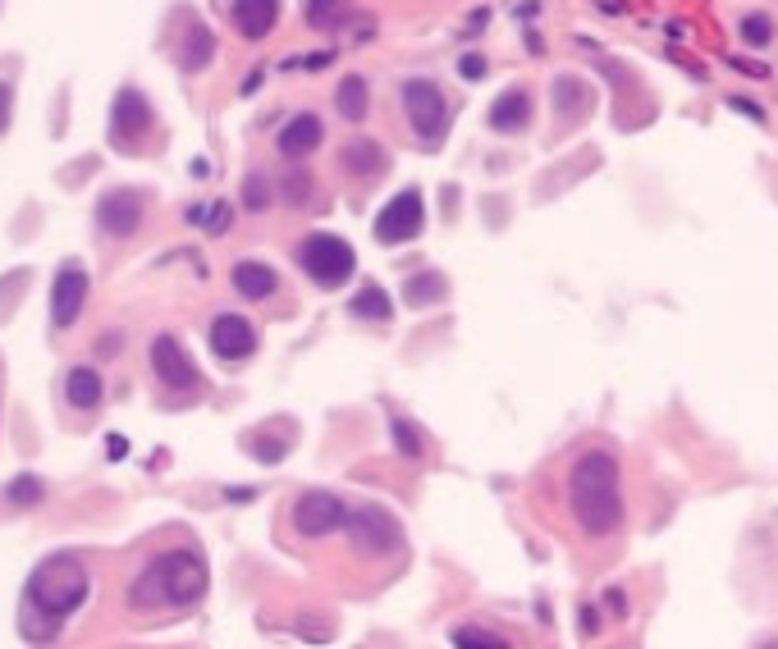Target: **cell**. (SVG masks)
<instances>
[{
	"instance_id": "1",
	"label": "cell",
	"mask_w": 778,
	"mask_h": 649,
	"mask_svg": "<svg viewBox=\"0 0 778 649\" xmlns=\"http://www.w3.org/2000/svg\"><path fill=\"white\" fill-rule=\"evenodd\" d=\"M568 508L582 535L591 540H605L622 522V476H618V458L605 449H591L572 462L568 472Z\"/></svg>"
},
{
	"instance_id": "2",
	"label": "cell",
	"mask_w": 778,
	"mask_h": 649,
	"mask_svg": "<svg viewBox=\"0 0 778 649\" xmlns=\"http://www.w3.org/2000/svg\"><path fill=\"white\" fill-rule=\"evenodd\" d=\"M207 595V563L193 549H165L138 572V581L128 586V599L138 609H188Z\"/></svg>"
},
{
	"instance_id": "3",
	"label": "cell",
	"mask_w": 778,
	"mask_h": 649,
	"mask_svg": "<svg viewBox=\"0 0 778 649\" xmlns=\"http://www.w3.org/2000/svg\"><path fill=\"white\" fill-rule=\"evenodd\" d=\"M87 590H92V576H87L83 563H74V558H47L33 576H28V613H41L51 622H64L74 609H83Z\"/></svg>"
},
{
	"instance_id": "4",
	"label": "cell",
	"mask_w": 778,
	"mask_h": 649,
	"mask_svg": "<svg viewBox=\"0 0 778 649\" xmlns=\"http://www.w3.org/2000/svg\"><path fill=\"white\" fill-rule=\"evenodd\" d=\"M298 265L307 271L311 284L339 288V284L353 279V271H358V252H353L339 234H307L302 248H298Z\"/></svg>"
},
{
	"instance_id": "5",
	"label": "cell",
	"mask_w": 778,
	"mask_h": 649,
	"mask_svg": "<svg viewBox=\"0 0 778 649\" xmlns=\"http://www.w3.org/2000/svg\"><path fill=\"white\" fill-rule=\"evenodd\" d=\"M348 545L358 549L362 558H390L404 549V526H398L381 503H367V508H353L348 517Z\"/></svg>"
},
{
	"instance_id": "6",
	"label": "cell",
	"mask_w": 778,
	"mask_h": 649,
	"mask_svg": "<svg viewBox=\"0 0 778 649\" xmlns=\"http://www.w3.org/2000/svg\"><path fill=\"white\" fill-rule=\"evenodd\" d=\"M404 110H408V124L421 142H440L444 128H449V105H444V92L431 78L404 83Z\"/></svg>"
},
{
	"instance_id": "7",
	"label": "cell",
	"mask_w": 778,
	"mask_h": 649,
	"mask_svg": "<svg viewBox=\"0 0 778 649\" xmlns=\"http://www.w3.org/2000/svg\"><path fill=\"white\" fill-rule=\"evenodd\" d=\"M348 517H353V508L339 495H330V489H307L294 503V531L307 535V540H325V535L344 531Z\"/></svg>"
},
{
	"instance_id": "8",
	"label": "cell",
	"mask_w": 778,
	"mask_h": 649,
	"mask_svg": "<svg viewBox=\"0 0 778 649\" xmlns=\"http://www.w3.org/2000/svg\"><path fill=\"white\" fill-rule=\"evenodd\" d=\"M421 225H427V207H421V192L417 188H404V192H394L381 215H375V242H385V248H398V242H408L421 234Z\"/></svg>"
},
{
	"instance_id": "9",
	"label": "cell",
	"mask_w": 778,
	"mask_h": 649,
	"mask_svg": "<svg viewBox=\"0 0 778 649\" xmlns=\"http://www.w3.org/2000/svg\"><path fill=\"white\" fill-rule=\"evenodd\" d=\"M151 133V101L138 92V87H124L115 97V110H110V142L120 151H133Z\"/></svg>"
},
{
	"instance_id": "10",
	"label": "cell",
	"mask_w": 778,
	"mask_h": 649,
	"mask_svg": "<svg viewBox=\"0 0 778 649\" xmlns=\"http://www.w3.org/2000/svg\"><path fill=\"white\" fill-rule=\"evenodd\" d=\"M83 302H87V271L78 261H64L55 271V284H51V321H55V329L78 325Z\"/></svg>"
},
{
	"instance_id": "11",
	"label": "cell",
	"mask_w": 778,
	"mask_h": 649,
	"mask_svg": "<svg viewBox=\"0 0 778 649\" xmlns=\"http://www.w3.org/2000/svg\"><path fill=\"white\" fill-rule=\"evenodd\" d=\"M211 352L220 362H248L257 352V329L248 316H238V311H220L211 321Z\"/></svg>"
},
{
	"instance_id": "12",
	"label": "cell",
	"mask_w": 778,
	"mask_h": 649,
	"mask_svg": "<svg viewBox=\"0 0 778 649\" xmlns=\"http://www.w3.org/2000/svg\"><path fill=\"white\" fill-rule=\"evenodd\" d=\"M151 371H156V379H161L165 389H197L193 357L184 352L180 339H170V334H161V339L151 344Z\"/></svg>"
},
{
	"instance_id": "13",
	"label": "cell",
	"mask_w": 778,
	"mask_h": 649,
	"mask_svg": "<svg viewBox=\"0 0 778 649\" xmlns=\"http://www.w3.org/2000/svg\"><path fill=\"white\" fill-rule=\"evenodd\" d=\"M97 225L110 234V238H128L133 229L143 225V197L133 188H110L101 201H97Z\"/></svg>"
},
{
	"instance_id": "14",
	"label": "cell",
	"mask_w": 778,
	"mask_h": 649,
	"mask_svg": "<svg viewBox=\"0 0 778 649\" xmlns=\"http://www.w3.org/2000/svg\"><path fill=\"white\" fill-rule=\"evenodd\" d=\"M321 138H325V124H321L317 115H294V120L280 128L275 147H280V155H288V161H302L307 151L321 147Z\"/></svg>"
},
{
	"instance_id": "15",
	"label": "cell",
	"mask_w": 778,
	"mask_h": 649,
	"mask_svg": "<svg viewBox=\"0 0 778 649\" xmlns=\"http://www.w3.org/2000/svg\"><path fill=\"white\" fill-rule=\"evenodd\" d=\"M275 18H280V0H234V28H238V37L261 41L265 33L275 28Z\"/></svg>"
},
{
	"instance_id": "16",
	"label": "cell",
	"mask_w": 778,
	"mask_h": 649,
	"mask_svg": "<svg viewBox=\"0 0 778 649\" xmlns=\"http://www.w3.org/2000/svg\"><path fill=\"white\" fill-rule=\"evenodd\" d=\"M531 124V97L527 87H508V92L491 105V128L504 133V138H514V133H522Z\"/></svg>"
},
{
	"instance_id": "17",
	"label": "cell",
	"mask_w": 778,
	"mask_h": 649,
	"mask_svg": "<svg viewBox=\"0 0 778 649\" xmlns=\"http://www.w3.org/2000/svg\"><path fill=\"white\" fill-rule=\"evenodd\" d=\"M230 279H234V288L243 298H252V302H261V298H271L275 288H280V275L271 271L265 261H238L234 271H230Z\"/></svg>"
},
{
	"instance_id": "18",
	"label": "cell",
	"mask_w": 778,
	"mask_h": 649,
	"mask_svg": "<svg viewBox=\"0 0 778 649\" xmlns=\"http://www.w3.org/2000/svg\"><path fill=\"white\" fill-rule=\"evenodd\" d=\"M101 394H106V385H101V375L92 366H74L70 375H64V398H70V408H78V412L97 408Z\"/></svg>"
},
{
	"instance_id": "19",
	"label": "cell",
	"mask_w": 778,
	"mask_h": 649,
	"mask_svg": "<svg viewBox=\"0 0 778 649\" xmlns=\"http://www.w3.org/2000/svg\"><path fill=\"white\" fill-rule=\"evenodd\" d=\"M215 55V37L207 24H193L188 28V41H184V51H180V64H184V74H202L207 64Z\"/></svg>"
},
{
	"instance_id": "20",
	"label": "cell",
	"mask_w": 778,
	"mask_h": 649,
	"mask_svg": "<svg viewBox=\"0 0 778 649\" xmlns=\"http://www.w3.org/2000/svg\"><path fill=\"white\" fill-rule=\"evenodd\" d=\"M335 105H339V115L348 124H362L367 120V110H371V97H367V78L362 74H348L339 83V92H335Z\"/></svg>"
},
{
	"instance_id": "21",
	"label": "cell",
	"mask_w": 778,
	"mask_h": 649,
	"mask_svg": "<svg viewBox=\"0 0 778 649\" xmlns=\"http://www.w3.org/2000/svg\"><path fill=\"white\" fill-rule=\"evenodd\" d=\"M344 165L353 170V174H358V178H375V174H385V151L381 147H375L371 138H358V142H353L348 151H344Z\"/></svg>"
},
{
	"instance_id": "22",
	"label": "cell",
	"mask_w": 778,
	"mask_h": 649,
	"mask_svg": "<svg viewBox=\"0 0 778 649\" xmlns=\"http://www.w3.org/2000/svg\"><path fill=\"white\" fill-rule=\"evenodd\" d=\"M348 311H353L358 321H375V325H385V321L394 316V307H390V298H385V288H375V284L362 288V294L348 302Z\"/></svg>"
},
{
	"instance_id": "23",
	"label": "cell",
	"mask_w": 778,
	"mask_h": 649,
	"mask_svg": "<svg viewBox=\"0 0 778 649\" xmlns=\"http://www.w3.org/2000/svg\"><path fill=\"white\" fill-rule=\"evenodd\" d=\"M444 294H449V284H444V275H435V271H427V275H412V279L404 284V298H408V307H431V302H440Z\"/></svg>"
},
{
	"instance_id": "24",
	"label": "cell",
	"mask_w": 778,
	"mask_h": 649,
	"mask_svg": "<svg viewBox=\"0 0 778 649\" xmlns=\"http://www.w3.org/2000/svg\"><path fill=\"white\" fill-rule=\"evenodd\" d=\"M454 649H514L499 632H491V626H477V622H467L454 632Z\"/></svg>"
},
{
	"instance_id": "25",
	"label": "cell",
	"mask_w": 778,
	"mask_h": 649,
	"mask_svg": "<svg viewBox=\"0 0 778 649\" xmlns=\"http://www.w3.org/2000/svg\"><path fill=\"white\" fill-rule=\"evenodd\" d=\"M41 495H47V489H41L37 476H14L10 489H5V499H10L14 508H33V503H41Z\"/></svg>"
},
{
	"instance_id": "26",
	"label": "cell",
	"mask_w": 778,
	"mask_h": 649,
	"mask_svg": "<svg viewBox=\"0 0 778 649\" xmlns=\"http://www.w3.org/2000/svg\"><path fill=\"white\" fill-rule=\"evenodd\" d=\"M742 37L751 41V47H769L774 41V18L769 14H746L742 18Z\"/></svg>"
},
{
	"instance_id": "27",
	"label": "cell",
	"mask_w": 778,
	"mask_h": 649,
	"mask_svg": "<svg viewBox=\"0 0 778 649\" xmlns=\"http://www.w3.org/2000/svg\"><path fill=\"white\" fill-rule=\"evenodd\" d=\"M339 14H344V0H311V5H307V24L311 28H335Z\"/></svg>"
},
{
	"instance_id": "28",
	"label": "cell",
	"mask_w": 778,
	"mask_h": 649,
	"mask_svg": "<svg viewBox=\"0 0 778 649\" xmlns=\"http://www.w3.org/2000/svg\"><path fill=\"white\" fill-rule=\"evenodd\" d=\"M394 449L404 453V458H421V435H417V425L412 421H394Z\"/></svg>"
},
{
	"instance_id": "29",
	"label": "cell",
	"mask_w": 778,
	"mask_h": 649,
	"mask_svg": "<svg viewBox=\"0 0 778 649\" xmlns=\"http://www.w3.org/2000/svg\"><path fill=\"white\" fill-rule=\"evenodd\" d=\"M294 626H298V636H307L311 645H325L330 636H335V622H330V617H311V613H302Z\"/></svg>"
},
{
	"instance_id": "30",
	"label": "cell",
	"mask_w": 778,
	"mask_h": 649,
	"mask_svg": "<svg viewBox=\"0 0 778 649\" xmlns=\"http://www.w3.org/2000/svg\"><path fill=\"white\" fill-rule=\"evenodd\" d=\"M243 207H248V211H265V207H271V184H265L261 174H248V184H243Z\"/></svg>"
},
{
	"instance_id": "31",
	"label": "cell",
	"mask_w": 778,
	"mask_h": 649,
	"mask_svg": "<svg viewBox=\"0 0 778 649\" xmlns=\"http://www.w3.org/2000/svg\"><path fill=\"white\" fill-rule=\"evenodd\" d=\"M554 92H564L559 105H564V115H568V120L577 115V110H582V101H577V97H582V83H577V78H559V83H554Z\"/></svg>"
},
{
	"instance_id": "32",
	"label": "cell",
	"mask_w": 778,
	"mask_h": 649,
	"mask_svg": "<svg viewBox=\"0 0 778 649\" xmlns=\"http://www.w3.org/2000/svg\"><path fill=\"white\" fill-rule=\"evenodd\" d=\"M248 449L261 458V462H280L288 453V439H248Z\"/></svg>"
},
{
	"instance_id": "33",
	"label": "cell",
	"mask_w": 778,
	"mask_h": 649,
	"mask_svg": "<svg viewBox=\"0 0 778 649\" xmlns=\"http://www.w3.org/2000/svg\"><path fill=\"white\" fill-rule=\"evenodd\" d=\"M10 115H14V83L0 78V138L10 133Z\"/></svg>"
},
{
	"instance_id": "34",
	"label": "cell",
	"mask_w": 778,
	"mask_h": 649,
	"mask_svg": "<svg viewBox=\"0 0 778 649\" xmlns=\"http://www.w3.org/2000/svg\"><path fill=\"white\" fill-rule=\"evenodd\" d=\"M307 192H311V178H307L302 170H294V174L284 178V197H288V201H307Z\"/></svg>"
},
{
	"instance_id": "35",
	"label": "cell",
	"mask_w": 778,
	"mask_h": 649,
	"mask_svg": "<svg viewBox=\"0 0 778 649\" xmlns=\"http://www.w3.org/2000/svg\"><path fill=\"white\" fill-rule=\"evenodd\" d=\"M458 74H462V78H472V83L485 78V55H477V51H472V55H462V60H458Z\"/></svg>"
},
{
	"instance_id": "36",
	"label": "cell",
	"mask_w": 778,
	"mask_h": 649,
	"mask_svg": "<svg viewBox=\"0 0 778 649\" xmlns=\"http://www.w3.org/2000/svg\"><path fill=\"white\" fill-rule=\"evenodd\" d=\"M220 229H230V207L225 201H215V211H211V234H220Z\"/></svg>"
},
{
	"instance_id": "37",
	"label": "cell",
	"mask_w": 778,
	"mask_h": 649,
	"mask_svg": "<svg viewBox=\"0 0 778 649\" xmlns=\"http://www.w3.org/2000/svg\"><path fill=\"white\" fill-rule=\"evenodd\" d=\"M605 599H609V609H614V613H618V617H622V613H628V609H622V590H609V595H605Z\"/></svg>"
},
{
	"instance_id": "38",
	"label": "cell",
	"mask_w": 778,
	"mask_h": 649,
	"mask_svg": "<svg viewBox=\"0 0 778 649\" xmlns=\"http://www.w3.org/2000/svg\"><path fill=\"white\" fill-rule=\"evenodd\" d=\"M115 348H120V334H110V339L101 344V357H115Z\"/></svg>"
},
{
	"instance_id": "39",
	"label": "cell",
	"mask_w": 778,
	"mask_h": 649,
	"mask_svg": "<svg viewBox=\"0 0 778 649\" xmlns=\"http://www.w3.org/2000/svg\"><path fill=\"white\" fill-rule=\"evenodd\" d=\"M765 649H778V645H765Z\"/></svg>"
}]
</instances>
